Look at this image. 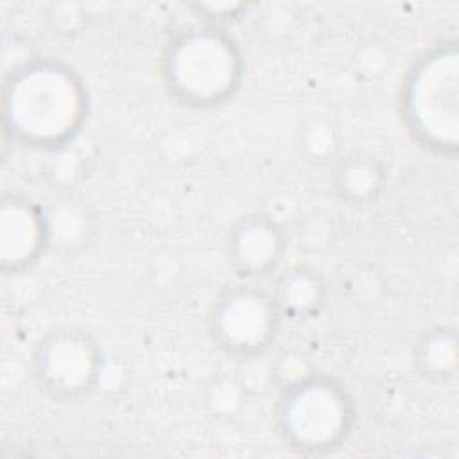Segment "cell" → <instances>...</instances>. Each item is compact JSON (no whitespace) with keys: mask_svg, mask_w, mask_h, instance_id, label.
<instances>
[{"mask_svg":"<svg viewBox=\"0 0 459 459\" xmlns=\"http://www.w3.org/2000/svg\"><path fill=\"white\" fill-rule=\"evenodd\" d=\"M457 47L437 45L409 70L402 90V117L420 145L445 156L457 151Z\"/></svg>","mask_w":459,"mask_h":459,"instance_id":"4","label":"cell"},{"mask_svg":"<svg viewBox=\"0 0 459 459\" xmlns=\"http://www.w3.org/2000/svg\"><path fill=\"white\" fill-rule=\"evenodd\" d=\"M274 420L285 446L299 454H326L348 439L355 407L342 384L308 373L285 384Z\"/></svg>","mask_w":459,"mask_h":459,"instance_id":"3","label":"cell"},{"mask_svg":"<svg viewBox=\"0 0 459 459\" xmlns=\"http://www.w3.org/2000/svg\"><path fill=\"white\" fill-rule=\"evenodd\" d=\"M271 294L281 317L303 321L317 316L323 308L326 285L312 267L292 265L278 276Z\"/></svg>","mask_w":459,"mask_h":459,"instance_id":"9","label":"cell"},{"mask_svg":"<svg viewBox=\"0 0 459 459\" xmlns=\"http://www.w3.org/2000/svg\"><path fill=\"white\" fill-rule=\"evenodd\" d=\"M280 321L281 314L271 292L255 285H233L212 303L208 333L226 355L249 360L269 350Z\"/></svg>","mask_w":459,"mask_h":459,"instance_id":"5","label":"cell"},{"mask_svg":"<svg viewBox=\"0 0 459 459\" xmlns=\"http://www.w3.org/2000/svg\"><path fill=\"white\" fill-rule=\"evenodd\" d=\"M50 246L48 219L30 199L13 195L2 204V262L14 271L29 267Z\"/></svg>","mask_w":459,"mask_h":459,"instance_id":"8","label":"cell"},{"mask_svg":"<svg viewBox=\"0 0 459 459\" xmlns=\"http://www.w3.org/2000/svg\"><path fill=\"white\" fill-rule=\"evenodd\" d=\"M88 97L72 68L36 59L16 68L4 90L5 127L29 147L59 149L81 131Z\"/></svg>","mask_w":459,"mask_h":459,"instance_id":"1","label":"cell"},{"mask_svg":"<svg viewBox=\"0 0 459 459\" xmlns=\"http://www.w3.org/2000/svg\"><path fill=\"white\" fill-rule=\"evenodd\" d=\"M247 393L246 385L231 375H217L213 377L204 389V405L208 412L215 418L230 420L238 416V412L246 407Z\"/></svg>","mask_w":459,"mask_h":459,"instance_id":"12","label":"cell"},{"mask_svg":"<svg viewBox=\"0 0 459 459\" xmlns=\"http://www.w3.org/2000/svg\"><path fill=\"white\" fill-rule=\"evenodd\" d=\"M457 333L452 326L429 328L414 344L412 359L421 377L446 382L457 371Z\"/></svg>","mask_w":459,"mask_h":459,"instance_id":"11","label":"cell"},{"mask_svg":"<svg viewBox=\"0 0 459 459\" xmlns=\"http://www.w3.org/2000/svg\"><path fill=\"white\" fill-rule=\"evenodd\" d=\"M385 179V170L375 158L355 154L337 165L333 172V188L346 203L366 204L380 195Z\"/></svg>","mask_w":459,"mask_h":459,"instance_id":"10","label":"cell"},{"mask_svg":"<svg viewBox=\"0 0 459 459\" xmlns=\"http://www.w3.org/2000/svg\"><path fill=\"white\" fill-rule=\"evenodd\" d=\"M289 247L283 228L269 215L242 217L228 233L226 256L237 276L260 280L271 276Z\"/></svg>","mask_w":459,"mask_h":459,"instance_id":"7","label":"cell"},{"mask_svg":"<svg viewBox=\"0 0 459 459\" xmlns=\"http://www.w3.org/2000/svg\"><path fill=\"white\" fill-rule=\"evenodd\" d=\"M102 350L79 328H56L36 342L30 357L32 377L39 389L56 402L88 396L102 373Z\"/></svg>","mask_w":459,"mask_h":459,"instance_id":"6","label":"cell"},{"mask_svg":"<svg viewBox=\"0 0 459 459\" xmlns=\"http://www.w3.org/2000/svg\"><path fill=\"white\" fill-rule=\"evenodd\" d=\"M242 61L233 39L213 25L178 34L163 54V79L174 99L194 108H212L230 99L240 84Z\"/></svg>","mask_w":459,"mask_h":459,"instance_id":"2","label":"cell"}]
</instances>
